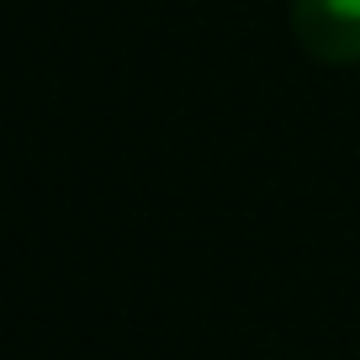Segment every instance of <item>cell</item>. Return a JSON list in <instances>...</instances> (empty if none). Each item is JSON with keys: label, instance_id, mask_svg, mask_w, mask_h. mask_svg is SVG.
<instances>
[{"label": "cell", "instance_id": "1", "mask_svg": "<svg viewBox=\"0 0 360 360\" xmlns=\"http://www.w3.org/2000/svg\"><path fill=\"white\" fill-rule=\"evenodd\" d=\"M292 32L318 64H360V0H292Z\"/></svg>", "mask_w": 360, "mask_h": 360}]
</instances>
